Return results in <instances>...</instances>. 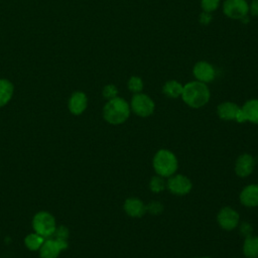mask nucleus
<instances>
[{
    "instance_id": "obj_25",
    "label": "nucleus",
    "mask_w": 258,
    "mask_h": 258,
    "mask_svg": "<svg viewBox=\"0 0 258 258\" xmlns=\"http://www.w3.org/2000/svg\"><path fill=\"white\" fill-rule=\"evenodd\" d=\"M146 210H148L152 215H158L162 212L163 208L159 202H151L148 207H146Z\"/></svg>"
},
{
    "instance_id": "obj_11",
    "label": "nucleus",
    "mask_w": 258,
    "mask_h": 258,
    "mask_svg": "<svg viewBox=\"0 0 258 258\" xmlns=\"http://www.w3.org/2000/svg\"><path fill=\"white\" fill-rule=\"evenodd\" d=\"M195 78L202 83H210L215 79V69L207 61H199L192 70Z\"/></svg>"
},
{
    "instance_id": "obj_6",
    "label": "nucleus",
    "mask_w": 258,
    "mask_h": 258,
    "mask_svg": "<svg viewBox=\"0 0 258 258\" xmlns=\"http://www.w3.org/2000/svg\"><path fill=\"white\" fill-rule=\"evenodd\" d=\"M223 11L230 18L242 19L247 15L249 5L246 0H225Z\"/></svg>"
},
{
    "instance_id": "obj_28",
    "label": "nucleus",
    "mask_w": 258,
    "mask_h": 258,
    "mask_svg": "<svg viewBox=\"0 0 258 258\" xmlns=\"http://www.w3.org/2000/svg\"><path fill=\"white\" fill-rule=\"evenodd\" d=\"M202 258H209V257H202Z\"/></svg>"
},
{
    "instance_id": "obj_22",
    "label": "nucleus",
    "mask_w": 258,
    "mask_h": 258,
    "mask_svg": "<svg viewBox=\"0 0 258 258\" xmlns=\"http://www.w3.org/2000/svg\"><path fill=\"white\" fill-rule=\"evenodd\" d=\"M128 89L137 94L140 93L143 89V82L139 77H131L128 81Z\"/></svg>"
},
{
    "instance_id": "obj_4",
    "label": "nucleus",
    "mask_w": 258,
    "mask_h": 258,
    "mask_svg": "<svg viewBox=\"0 0 258 258\" xmlns=\"http://www.w3.org/2000/svg\"><path fill=\"white\" fill-rule=\"evenodd\" d=\"M32 226L35 233L44 238L52 236L56 229L54 218L47 212L37 213L33 218Z\"/></svg>"
},
{
    "instance_id": "obj_14",
    "label": "nucleus",
    "mask_w": 258,
    "mask_h": 258,
    "mask_svg": "<svg viewBox=\"0 0 258 258\" xmlns=\"http://www.w3.org/2000/svg\"><path fill=\"white\" fill-rule=\"evenodd\" d=\"M124 210L130 217L140 218L146 212V206L137 198H129L124 203Z\"/></svg>"
},
{
    "instance_id": "obj_8",
    "label": "nucleus",
    "mask_w": 258,
    "mask_h": 258,
    "mask_svg": "<svg viewBox=\"0 0 258 258\" xmlns=\"http://www.w3.org/2000/svg\"><path fill=\"white\" fill-rule=\"evenodd\" d=\"M169 191L177 196H183L190 191L191 181L184 175L176 174L170 177L166 183Z\"/></svg>"
},
{
    "instance_id": "obj_20",
    "label": "nucleus",
    "mask_w": 258,
    "mask_h": 258,
    "mask_svg": "<svg viewBox=\"0 0 258 258\" xmlns=\"http://www.w3.org/2000/svg\"><path fill=\"white\" fill-rule=\"evenodd\" d=\"M44 242V237L38 235L37 233H34V234H29L26 236V238L24 239V243H25V246L31 250V251H36L38 250L41 245L43 244Z\"/></svg>"
},
{
    "instance_id": "obj_13",
    "label": "nucleus",
    "mask_w": 258,
    "mask_h": 258,
    "mask_svg": "<svg viewBox=\"0 0 258 258\" xmlns=\"http://www.w3.org/2000/svg\"><path fill=\"white\" fill-rule=\"evenodd\" d=\"M240 202L248 208L257 207L258 206V184H250L245 186L240 194Z\"/></svg>"
},
{
    "instance_id": "obj_9",
    "label": "nucleus",
    "mask_w": 258,
    "mask_h": 258,
    "mask_svg": "<svg viewBox=\"0 0 258 258\" xmlns=\"http://www.w3.org/2000/svg\"><path fill=\"white\" fill-rule=\"evenodd\" d=\"M218 223L226 231H231L238 226L239 214L232 208L225 207L218 214Z\"/></svg>"
},
{
    "instance_id": "obj_7",
    "label": "nucleus",
    "mask_w": 258,
    "mask_h": 258,
    "mask_svg": "<svg viewBox=\"0 0 258 258\" xmlns=\"http://www.w3.org/2000/svg\"><path fill=\"white\" fill-rule=\"evenodd\" d=\"M68 248L66 240L60 239H48L44 240L43 244L39 248V255L41 258H56L59 252Z\"/></svg>"
},
{
    "instance_id": "obj_23",
    "label": "nucleus",
    "mask_w": 258,
    "mask_h": 258,
    "mask_svg": "<svg viewBox=\"0 0 258 258\" xmlns=\"http://www.w3.org/2000/svg\"><path fill=\"white\" fill-rule=\"evenodd\" d=\"M201 5L205 12L210 13L212 11L217 10V8L220 5V0H202Z\"/></svg>"
},
{
    "instance_id": "obj_5",
    "label": "nucleus",
    "mask_w": 258,
    "mask_h": 258,
    "mask_svg": "<svg viewBox=\"0 0 258 258\" xmlns=\"http://www.w3.org/2000/svg\"><path fill=\"white\" fill-rule=\"evenodd\" d=\"M154 102L145 94L137 93L131 100L132 111L140 117H148L154 111Z\"/></svg>"
},
{
    "instance_id": "obj_1",
    "label": "nucleus",
    "mask_w": 258,
    "mask_h": 258,
    "mask_svg": "<svg viewBox=\"0 0 258 258\" xmlns=\"http://www.w3.org/2000/svg\"><path fill=\"white\" fill-rule=\"evenodd\" d=\"M181 98L191 108H201L210 100V91L205 83L195 81L183 86Z\"/></svg>"
},
{
    "instance_id": "obj_10",
    "label": "nucleus",
    "mask_w": 258,
    "mask_h": 258,
    "mask_svg": "<svg viewBox=\"0 0 258 258\" xmlns=\"http://www.w3.org/2000/svg\"><path fill=\"white\" fill-rule=\"evenodd\" d=\"M238 122L250 121L252 123L258 124V100L253 99L247 101L242 108H240L239 114L236 118Z\"/></svg>"
},
{
    "instance_id": "obj_2",
    "label": "nucleus",
    "mask_w": 258,
    "mask_h": 258,
    "mask_svg": "<svg viewBox=\"0 0 258 258\" xmlns=\"http://www.w3.org/2000/svg\"><path fill=\"white\" fill-rule=\"evenodd\" d=\"M104 118L113 125L125 122L130 115V107L128 103L119 97H115L108 101L103 110Z\"/></svg>"
},
{
    "instance_id": "obj_15",
    "label": "nucleus",
    "mask_w": 258,
    "mask_h": 258,
    "mask_svg": "<svg viewBox=\"0 0 258 258\" xmlns=\"http://www.w3.org/2000/svg\"><path fill=\"white\" fill-rule=\"evenodd\" d=\"M240 111V107L232 102H225L218 106L217 112L223 120H236Z\"/></svg>"
},
{
    "instance_id": "obj_19",
    "label": "nucleus",
    "mask_w": 258,
    "mask_h": 258,
    "mask_svg": "<svg viewBox=\"0 0 258 258\" xmlns=\"http://www.w3.org/2000/svg\"><path fill=\"white\" fill-rule=\"evenodd\" d=\"M13 94V86L7 80H0V107L6 105Z\"/></svg>"
},
{
    "instance_id": "obj_17",
    "label": "nucleus",
    "mask_w": 258,
    "mask_h": 258,
    "mask_svg": "<svg viewBox=\"0 0 258 258\" xmlns=\"http://www.w3.org/2000/svg\"><path fill=\"white\" fill-rule=\"evenodd\" d=\"M243 252L247 258H258V237L248 236L244 241Z\"/></svg>"
},
{
    "instance_id": "obj_26",
    "label": "nucleus",
    "mask_w": 258,
    "mask_h": 258,
    "mask_svg": "<svg viewBox=\"0 0 258 258\" xmlns=\"http://www.w3.org/2000/svg\"><path fill=\"white\" fill-rule=\"evenodd\" d=\"M53 235L56 236V239H60V240H66L69 236V231L66 227L61 226L58 229H55V232L53 233Z\"/></svg>"
},
{
    "instance_id": "obj_16",
    "label": "nucleus",
    "mask_w": 258,
    "mask_h": 258,
    "mask_svg": "<svg viewBox=\"0 0 258 258\" xmlns=\"http://www.w3.org/2000/svg\"><path fill=\"white\" fill-rule=\"evenodd\" d=\"M87 96L82 92H76L70 99L69 109L75 115L82 114L87 108Z\"/></svg>"
},
{
    "instance_id": "obj_3",
    "label": "nucleus",
    "mask_w": 258,
    "mask_h": 258,
    "mask_svg": "<svg viewBox=\"0 0 258 258\" xmlns=\"http://www.w3.org/2000/svg\"><path fill=\"white\" fill-rule=\"evenodd\" d=\"M153 167L158 175L162 177L171 176L177 169V159L171 151L160 149L154 155Z\"/></svg>"
},
{
    "instance_id": "obj_21",
    "label": "nucleus",
    "mask_w": 258,
    "mask_h": 258,
    "mask_svg": "<svg viewBox=\"0 0 258 258\" xmlns=\"http://www.w3.org/2000/svg\"><path fill=\"white\" fill-rule=\"evenodd\" d=\"M165 181L163 179L162 176L160 175H155L151 178L150 183H149V187L153 192H160L165 188Z\"/></svg>"
},
{
    "instance_id": "obj_24",
    "label": "nucleus",
    "mask_w": 258,
    "mask_h": 258,
    "mask_svg": "<svg viewBox=\"0 0 258 258\" xmlns=\"http://www.w3.org/2000/svg\"><path fill=\"white\" fill-rule=\"evenodd\" d=\"M117 94H118V90L114 85H107L103 90V96L108 100H111L117 97Z\"/></svg>"
},
{
    "instance_id": "obj_12",
    "label": "nucleus",
    "mask_w": 258,
    "mask_h": 258,
    "mask_svg": "<svg viewBox=\"0 0 258 258\" xmlns=\"http://www.w3.org/2000/svg\"><path fill=\"white\" fill-rule=\"evenodd\" d=\"M254 165V158L250 154L245 153L238 157L235 165V171L239 176L246 177L252 173Z\"/></svg>"
},
{
    "instance_id": "obj_18",
    "label": "nucleus",
    "mask_w": 258,
    "mask_h": 258,
    "mask_svg": "<svg viewBox=\"0 0 258 258\" xmlns=\"http://www.w3.org/2000/svg\"><path fill=\"white\" fill-rule=\"evenodd\" d=\"M183 86L176 81H168L164 84L162 92L169 98H177L181 96Z\"/></svg>"
},
{
    "instance_id": "obj_27",
    "label": "nucleus",
    "mask_w": 258,
    "mask_h": 258,
    "mask_svg": "<svg viewBox=\"0 0 258 258\" xmlns=\"http://www.w3.org/2000/svg\"><path fill=\"white\" fill-rule=\"evenodd\" d=\"M249 11L252 15L258 16V0H253L251 5L249 6Z\"/></svg>"
}]
</instances>
